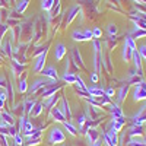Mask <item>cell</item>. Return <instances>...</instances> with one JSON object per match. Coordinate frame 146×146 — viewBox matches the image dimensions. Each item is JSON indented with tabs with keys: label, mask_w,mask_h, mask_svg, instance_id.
I'll list each match as a JSON object with an SVG mask.
<instances>
[{
	"label": "cell",
	"mask_w": 146,
	"mask_h": 146,
	"mask_svg": "<svg viewBox=\"0 0 146 146\" xmlns=\"http://www.w3.org/2000/svg\"><path fill=\"white\" fill-rule=\"evenodd\" d=\"M64 140H66V136H64L63 130L60 127H53L50 131H48V146L63 143Z\"/></svg>",
	"instance_id": "6da1fadb"
},
{
	"label": "cell",
	"mask_w": 146,
	"mask_h": 146,
	"mask_svg": "<svg viewBox=\"0 0 146 146\" xmlns=\"http://www.w3.org/2000/svg\"><path fill=\"white\" fill-rule=\"evenodd\" d=\"M102 140L107 146H117L118 145V136L117 133L111 131V130H104L102 131Z\"/></svg>",
	"instance_id": "7a4b0ae2"
},
{
	"label": "cell",
	"mask_w": 146,
	"mask_h": 146,
	"mask_svg": "<svg viewBox=\"0 0 146 146\" xmlns=\"http://www.w3.org/2000/svg\"><path fill=\"white\" fill-rule=\"evenodd\" d=\"M72 36H73L75 41H86V40H92L94 38L91 29H76V31H73Z\"/></svg>",
	"instance_id": "3957f363"
},
{
	"label": "cell",
	"mask_w": 146,
	"mask_h": 146,
	"mask_svg": "<svg viewBox=\"0 0 146 146\" xmlns=\"http://www.w3.org/2000/svg\"><path fill=\"white\" fill-rule=\"evenodd\" d=\"M133 100H135V101L146 100V82L145 80H142L140 83L136 85L135 92H133Z\"/></svg>",
	"instance_id": "277c9868"
},
{
	"label": "cell",
	"mask_w": 146,
	"mask_h": 146,
	"mask_svg": "<svg viewBox=\"0 0 146 146\" xmlns=\"http://www.w3.org/2000/svg\"><path fill=\"white\" fill-rule=\"evenodd\" d=\"M40 73L42 75V78L51 79V80H58V75H57V70H56L54 66H47V67H44Z\"/></svg>",
	"instance_id": "5b68a950"
},
{
	"label": "cell",
	"mask_w": 146,
	"mask_h": 146,
	"mask_svg": "<svg viewBox=\"0 0 146 146\" xmlns=\"http://www.w3.org/2000/svg\"><path fill=\"white\" fill-rule=\"evenodd\" d=\"M45 57H47V51H44V53H41V54L36 56V58H35V63H34V72H35V73H40V72L44 69Z\"/></svg>",
	"instance_id": "8992f818"
},
{
	"label": "cell",
	"mask_w": 146,
	"mask_h": 146,
	"mask_svg": "<svg viewBox=\"0 0 146 146\" xmlns=\"http://www.w3.org/2000/svg\"><path fill=\"white\" fill-rule=\"evenodd\" d=\"M127 136L130 139H136V137L143 136V127L142 126H136V124H131V127L127 131Z\"/></svg>",
	"instance_id": "52a82bcc"
},
{
	"label": "cell",
	"mask_w": 146,
	"mask_h": 146,
	"mask_svg": "<svg viewBox=\"0 0 146 146\" xmlns=\"http://www.w3.org/2000/svg\"><path fill=\"white\" fill-rule=\"evenodd\" d=\"M107 107L110 108V113H111V115H113V117H115V118H121V117H124L123 111H121V108H120V105H118L117 102H111V104H108Z\"/></svg>",
	"instance_id": "ba28073f"
},
{
	"label": "cell",
	"mask_w": 146,
	"mask_h": 146,
	"mask_svg": "<svg viewBox=\"0 0 146 146\" xmlns=\"http://www.w3.org/2000/svg\"><path fill=\"white\" fill-rule=\"evenodd\" d=\"M129 89H130V85H129L127 82H126V85H121V88L118 89V94H117V104H118V105L124 101Z\"/></svg>",
	"instance_id": "9c48e42d"
},
{
	"label": "cell",
	"mask_w": 146,
	"mask_h": 146,
	"mask_svg": "<svg viewBox=\"0 0 146 146\" xmlns=\"http://www.w3.org/2000/svg\"><path fill=\"white\" fill-rule=\"evenodd\" d=\"M60 100H62V107H58L60 111L63 113V115H64L67 120H72V111H70V108H69V102L66 101L64 96H62Z\"/></svg>",
	"instance_id": "30bf717a"
},
{
	"label": "cell",
	"mask_w": 146,
	"mask_h": 146,
	"mask_svg": "<svg viewBox=\"0 0 146 146\" xmlns=\"http://www.w3.org/2000/svg\"><path fill=\"white\" fill-rule=\"evenodd\" d=\"M72 56H73V60H72V62L75 63L78 67H80V69H85V63H83V60H82V56H80V53L78 51V48H73Z\"/></svg>",
	"instance_id": "8fae6325"
},
{
	"label": "cell",
	"mask_w": 146,
	"mask_h": 146,
	"mask_svg": "<svg viewBox=\"0 0 146 146\" xmlns=\"http://www.w3.org/2000/svg\"><path fill=\"white\" fill-rule=\"evenodd\" d=\"M10 64H12V72H13L15 75H18V73H22L23 70H25V64H23L22 62H19V60H16V58H12Z\"/></svg>",
	"instance_id": "7c38bea8"
},
{
	"label": "cell",
	"mask_w": 146,
	"mask_h": 146,
	"mask_svg": "<svg viewBox=\"0 0 146 146\" xmlns=\"http://www.w3.org/2000/svg\"><path fill=\"white\" fill-rule=\"evenodd\" d=\"M85 135H86V137H88L89 145H91V143H94L95 140H98V139H100V133L96 131V129H95V127H89V129L86 130V133H85Z\"/></svg>",
	"instance_id": "4fadbf2b"
},
{
	"label": "cell",
	"mask_w": 146,
	"mask_h": 146,
	"mask_svg": "<svg viewBox=\"0 0 146 146\" xmlns=\"http://www.w3.org/2000/svg\"><path fill=\"white\" fill-rule=\"evenodd\" d=\"M66 47H64V44L63 42H58L57 45H56V53H54V57H56V60L57 62H60L63 57H64V54H66Z\"/></svg>",
	"instance_id": "5bb4252c"
},
{
	"label": "cell",
	"mask_w": 146,
	"mask_h": 146,
	"mask_svg": "<svg viewBox=\"0 0 146 146\" xmlns=\"http://www.w3.org/2000/svg\"><path fill=\"white\" fill-rule=\"evenodd\" d=\"M0 120H2L3 123L9 124V126H15V117L12 115L10 113H7V111H2V113H0Z\"/></svg>",
	"instance_id": "9a60e30c"
},
{
	"label": "cell",
	"mask_w": 146,
	"mask_h": 146,
	"mask_svg": "<svg viewBox=\"0 0 146 146\" xmlns=\"http://www.w3.org/2000/svg\"><path fill=\"white\" fill-rule=\"evenodd\" d=\"M35 104H36V101L35 100H25L22 102V107H23V113H27L28 115H31V113H32V110H34V107H35Z\"/></svg>",
	"instance_id": "2e32d148"
},
{
	"label": "cell",
	"mask_w": 146,
	"mask_h": 146,
	"mask_svg": "<svg viewBox=\"0 0 146 146\" xmlns=\"http://www.w3.org/2000/svg\"><path fill=\"white\" fill-rule=\"evenodd\" d=\"M58 100H60V96H58L57 94L48 96V98H45V101H44V108H50V110H51L53 107H56V104H57Z\"/></svg>",
	"instance_id": "e0dca14e"
},
{
	"label": "cell",
	"mask_w": 146,
	"mask_h": 146,
	"mask_svg": "<svg viewBox=\"0 0 146 146\" xmlns=\"http://www.w3.org/2000/svg\"><path fill=\"white\" fill-rule=\"evenodd\" d=\"M51 115H53V118L56 121H60V123H64V121H66V117L63 115L62 111H60L58 107H53L51 108Z\"/></svg>",
	"instance_id": "ac0fdd59"
},
{
	"label": "cell",
	"mask_w": 146,
	"mask_h": 146,
	"mask_svg": "<svg viewBox=\"0 0 146 146\" xmlns=\"http://www.w3.org/2000/svg\"><path fill=\"white\" fill-rule=\"evenodd\" d=\"M58 89H60V86H45L44 89H41V96L45 100V98H48V96L54 95Z\"/></svg>",
	"instance_id": "d6986e66"
},
{
	"label": "cell",
	"mask_w": 146,
	"mask_h": 146,
	"mask_svg": "<svg viewBox=\"0 0 146 146\" xmlns=\"http://www.w3.org/2000/svg\"><path fill=\"white\" fill-rule=\"evenodd\" d=\"M86 92H88L91 96H94V98H100V96H104V95H105L104 89H101V88H96V86L86 88Z\"/></svg>",
	"instance_id": "ffe728a7"
},
{
	"label": "cell",
	"mask_w": 146,
	"mask_h": 146,
	"mask_svg": "<svg viewBox=\"0 0 146 146\" xmlns=\"http://www.w3.org/2000/svg\"><path fill=\"white\" fill-rule=\"evenodd\" d=\"M28 91V85H27V73H23V76L19 78L18 80V92L23 94V92H27Z\"/></svg>",
	"instance_id": "44dd1931"
},
{
	"label": "cell",
	"mask_w": 146,
	"mask_h": 146,
	"mask_svg": "<svg viewBox=\"0 0 146 146\" xmlns=\"http://www.w3.org/2000/svg\"><path fill=\"white\" fill-rule=\"evenodd\" d=\"M63 80L67 82L69 85H75L76 82V73H72V72H66L63 75Z\"/></svg>",
	"instance_id": "7402d4cb"
},
{
	"label": "cell",
	"mask_w": 146,
	"mask_h": 146,
	"mask_svg": "<svg viewBox=\"0 0 146 146\" xmlns=\"http://www.w3.org/2000/svg\"><path fill=\"white\" fill-rule=\"evenodd\" d=\"M42 110H44V104L36 101V104H35V107H34V110H32V113H31V117H38V115L42 113Z\"/></svg>",
	"instance_id": "603a6c76"
},
{
	"label": "cell",
	"mask_w": 146,
	"mask_h": 146,
	"mask_svg": "<svg viewBox=\"0 0 146 146\" xmlns=\"http://www.w3.org/2000/svg\"><path fill=\"white\" fill-rule=\"evenodd\" d=\"M131 56H133V50L130 48L129 44L124 42V50H123V58L126 60V62H130L131 60Z\"/></svg>",
	"instance_id": "cb8c5ba5"
},
{
	"label": "cell",
	"mask_w": 146,
	"mask_h": 146,
	"mask_svg": "<svg viewBox=\"0 0 146 146\" xmlns=\"http://www.w3.org/2000/svg\"><path fill=\"white\" fill-rule=\"evenodd\" d=\"M63 126H64V129H66V130L70 133L72 136H76V135H78V129H76L75 126H73V124L70 123L69 120H66V121H64V123H63Z\"/></svg>",
	"instance_id": "d4e9b609"
},
{
	"label": "cell",
	"mask_w": 146,
	"mask_h": 146,
	"mask_svg": "<svg viewBox=\"0 0 146 146\" xmlns=\"http://www.w3.org/2000/svg\"><path fill=\"white\" fill-rule=\"evenodd\" d=\"M75 85H76V88H78V91H82V92H86V85H85V82H83V79L80 78V76H78L76 75V82H75Z\"/></svg>",
	"instance_id": "484cf974"
},
{
	"label": "cell",
	"mask_w": 146,
	"mask_h": 146,
	"mask_svg": "<svg viewBox=\"0 0 146 146\" xmlns=\"http://www.w3.org/2000/svg\"><path fill=\"white\" fill-rule=\"evenodd\" d=\"M79 13V6H73L72 9H70V12H69V18H67V23H70L72 21H73V18H75L76 15Z\"/></svg>",
	"instance_id": "4316f807"
},
{
	"label": "cell",
	"mask_w": 146,
	"mask_h": 146,
	"mask_svg": "<svg viewBox=\"0 0 146 146\" xmlns=\"http://www.w3.org/2000/svg\"><path fill=\"white\" fill-rule=\"evenodd\" d=\"M41 142V137H25V143L28 146H36V145H40Z\"/></svg>",
	"instance_id": "83f0119b"
},
{
	"label": "cell",
	"mask_w": 146,
	"mask_h": 146,
	"mask_svg": "<svg viewBox=\"0 0 146 146\" xmlns=\"http://www.w3.org/2000/svg\"><path fill=\"white\" fill-rule=\"evenodd\" d=\"M2 50H3V54L5 56H12V45H10V42L9 41H6V42H3V47H2Z\"/></svg>",
	"instance_id": "f1b7e54d"
},
{
	"label": "cell",
	"mask_w": 146,
	"mask_h": 146,
	"mask_svg": "<svg viewBox=\"0 0 146 146\" xmlns=\"http://www.w3.org/2000/svg\"><path fill=\"white\" fill-rule=\"evenodd\" d=\"M140 36H146V29H139V27L135 29V32H131V38L135 40V38H140Z\"/></svg>",
	"instance_id": "f546056e"
},
{
	"label": "cell",
	"mask_w": 146,
	"mask_h": 146,
	"mask_svg": "<svg viewBox=\"0 0 146 146\" xmlns=\"http://www.w3.org/2000/svg\"><path fill=\"white\" fill-rule=\"evenodd\" d=\"M27 6H28V0H21V2L16 5V12H18V13H19V12L22 13V12L25 10Z\"/></svg>",
	"instance_id": "4dcf8cb0"
},
{
	"label": "cell",
	"mask_w": 146,
	"mask_h": 146,
	"mask_svg": "<svg viewBox=\"0 0 146 146\" xmlns=\"http://www.w3.org/2000/svg\"><path fill=\"white\" fill-rule=\"evenodd\" d=\"M15 139V146H22L23 145V136H22V133H16V135L13 136Z\"/></svg>",
	"instance_id": "1f68e13d"
},
{
	"label": "cell",
	"mask_w": 146,
	"mask_h": 146,
	"mask_svg": "<svg viewBox=\"0 0 146 146\" xmlns=\"http://www.w3.org/2000/svg\"><path fill=\"white\" fill-rule=\"evenodd\" d=\"M6 96H7V94H6L5 91H2V92H0V111H2V108L5 107V101H6Z\"/></svg>",
	"instance_id": "d6a6232c"
},
{
	"label": "cell",
	"mask_w": 146,
	"mask_h": 146,
	"mask_svg": "<svg viewBox=\"0 0 146 146\" xmlns=\"http://www.w3.org/2000/svg\"><path fill=\"white\" fill-rule=\"evenodd\" d=\"M92 35H94V38H100L102 35V31L100 28H95V29H92Z\"/></svg>",
	"instance_id": "836d02e7"
},
{
	"label": "cell",
	"mask_w": 146,
	"mask_h": 146,
	"mask_svg": "<svg viewBox=\"0 0 146 146\" xmlns=\"http://www.w3.org/2000/svg\"><path fill=\"white\" fill-rule=\"evenodd\" d=\"M137 53H139L140 57H143V58L146 60V45H142V47L139 48V51H137Z\"/></svg>",
	"instance_id": "e575fe53"
},
{
	"label": "cell",
	"mask_w": 146,
	"mask_h": 146,
	"mask_svg": "<svg viewBox=\"0 0 146 146\" xmlns=\"http://www.w3.org/2000/svg\"><path fill=\"white\" fill-rule=\"evenodd\" d=\"M0 146H9L7 145V137L5 135H0Z\"/></svg>",
	"instance_id": "d590c367"
},
{
	"label": "cell",
	"mask_w": 146,
	"mask_h": 146,
	"mask_svg": "<svg viewBox=\"0 0 146 146\" xmlns=\"http://www.w3.org/2000/svg\"><path fill=\"white\" fill-rule=\"evenodd\" d=\"M108 32L111 34V35H115L117 34V27L113 25V23H111V25H108Z\"/></svg>",
	"instance_id": "8d00e7d4"
},
{
	"label": "cell",
	"mask_w": 146,
	"mask_h": 146,
	"mask_svg": "<svg viewBox=\"0 0 146 146\" xmlns=\"http://www.w3.org/2000/svg\"><path fill=\"white\" fill-rule=\"evenodd\" d=\"M104 92H105V95H107V96H110V98H111V96H114V94H115L114 88H108V89H105Z\"/></svg>",
	"instance_id": "74e56055"
},
{
	"label": "cell",
	"mask_w": 146,
	"mask_h": 146,
	"mask_svg": "<svg viewBox=\"0 0 146 146\" xmlns=\"http://www.w3.org/2000/svg\"><path fill=\"white\" fill-rule=\"evenodd\" d=\"M102 143H104V140L100 137L98 140H95V142H94V143H91L89 146H102Z\"/></svg>",
	"instance_id": "f35d334b"
},
{
	"label": "cell",
	"mask_w": 146,
	"mask_h": 146,
	"mask_svg": "<svg viewBox=\"0 0 146 146\" xmlns=\"http://www.w3.org/2000/svg\"><path fill=\"white\" fill-rule=\"evenodd\" d=\"M91 80H92L94 83L98 82V73H92V75H91Z\"/></svg>",
	"instance_id": "ab89813d"
},
{
	"label": "cell",
	"mask_w": 146,
	"mask_h": 146,
	"mask_svg": "<svg viewBox=\"0 0 146 146\" xmlns=\"http://www.w3.org/2000/svg\"><path fill=\"white\" fill-rule=\"evenodd\" d=\"M7 82H6V78L5 76H0V86H6Z\"/></svg>",
	"instance_id": "60d3db41"
},
{
	"label": "cell",
	"mask_w": 146,
	"mask_h": 146,
	"mask_svg": "<svg viewBox=\"0 0 146 146\" xmlns=\"http://www.w3.org/2000/svg\"><path fill=\"white\" fill-rule=\"evenodd\" d=\"M3 6V0H0V7H2Z\"/></svg>",
	"instance_id": "b9f144b4"
},
{
	"label": "cell",
	"mask_w": 146,
	"mask_h": 146,
	"mask_svg": "<svg viewBox=\"0 0 146 146\" xmlns=\"http://www.w3.org/2000/svg\"><path fill=\"white\" fill-rule=\"evenodd\" d=\"M143 142H145V146H146V137H145V139H143Z\"/></svg>",
	"instance_id": "7bdbcfd3"
},
{
	"label": "cell",
	"mask_w": 146,
	"mask_h": 146,
	"mask_svg": "<svg viewBox=\"0 0 146 146\" xmlns=\"http://www.w3.org/2000/svg\"><path fill=\"white\" fill-rule=\"evenodd\" d=\"M129 146H131V145H129Z\"/></svg>",
	"instance_id": "ee69618b"
},
{
	"label": "cell",
	"mask_w": 146,
	"mask_h": 146,
	"mask_svg": "<svg viewBox=\"0 0 146 146\" xmlns=\"http://www.w3.org/2000/svg\"><path fill=\"white\" fill-rule=\"evenodd\" d=\"M12 2H13V0H12Z\"/></svg>",
	"instance_id": "f6af8a7d"
}]
</instances>
